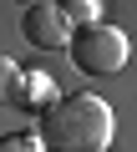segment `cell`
Segmentation results:
<instances>
[{"label": "cell", "mask_w": 137, "mask_h": 152, "mask_svg": "<svg viewBox=\"0 0 137 152\" xmlns=\"http://www.w3.org/2000/svg\"><path fill=\"white\" fill-rule=\"evenodd\" d=\"M112 132H117V117L97 91H66L41 112L36 147L41 152H107Z\"/></svg>", "instance_id": "1"}, {"label": "cell", "mask_w": 137, "mask_h": 152, "mask_svg": "<svg viewBox=\"0 0 137 152\" xmlns=\"http://www.w3.org/2000/svg\"><path fill=\"white\" fill-rule=\"evenodd\" d=\"M15 76H21V66H15L10 56H0V107H5V96H10V86H15Z\"/></svg>", "instance_id": "7"}, {"label": "cell", "mask_w": 137, "mask_h": 152, "mask_svg": "<svg viewBox=\"0 0 137 152\" xmlns=\"http://www.w3.org/2000/svg\"><path fill=\"white\" fill-rule=\"evenodd\" d=\"M21 31H26V41L36 46V51H61L66 46V36H71V26L61 20V10L56 5H26V20H21Z\"/></svg>", "instance_id": "3"}, {"label": "cell", "mask_w": 137, "mask_h": 152, "mask_svg": "<svg viewBox=\"0 0 137 152\" xmlns=\"http://www.w3.org/2000/svg\"><path fill=\"white\" fill-rule=\"evenodd\" d=\"M0 152H41V147H36V132H5Z\"/></svg>", "instance_id": "6"}, {"label": "cell", "mask_w": 137, "mask_h": 152, "mask_svg": "<svg viewBox=\"0 0 137 152\" xmlns=\"http://www.w3.org/2000/svg\"><path fill=\"white\" fill-rule=\"evenodd\" d=\"M127 36L117 31V26H107V20H97V26H81V31H71L66 36V56H71V66L81 71V76H117L122 66H127Z\"/></svg>", "instance_id": "2"}, {"label": "cell", "mask_w": 137, "mask_h": 152, "mask_svg": "<svg viewBox=\"0 0 137 152\" xmlns=\"http://www.w3.org/2000/svg\"><path fill=\"white\" fill-rule=\"evenodd\" d=\"M56 96H61V91H56V81H51L46 71H21L15 86H10V96H5V107H15V112H26V117H41Z\"/></svg>", "instance_id": "4"}, {"label": "cell", "mask_w": 137, "mask_h": 152, "mask_svg": "<svg viewBox=\"0 0 137 152\" xmlns=\"http://www.w3.org/2000/svg\"><path fill=\"white\" fill-rule=\"evenodd\" d=\"M61 20L71 26V31H81V26H97L102 20V0H61Z\"/></svg>", "instance_id": "5"}]
</instances>
